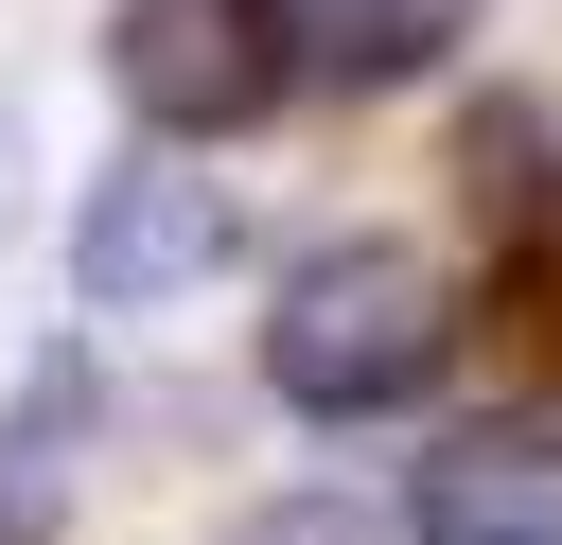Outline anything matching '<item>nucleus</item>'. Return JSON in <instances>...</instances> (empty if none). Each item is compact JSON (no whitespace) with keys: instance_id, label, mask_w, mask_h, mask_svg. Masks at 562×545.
Segmentation results:
<instances>
[{"instance_id":"f257e3e1","label":"nucleus","mask_w":562,"mask_h":545,"mask_svg":"<svg viewBox=\"0 0 562 545\" xmlns=\"http://www.w3.org/2000/svg\"><path fill=\"white\" fill-rule=\"evenodd\" d=\"M439 352H457V281L422 246H316L263 316V387L299 422H386L439 387Z\"/></svg>"},{"instance_id":"f03ea898","label":"nucleus","mask_w":562,"mask_h":545,"mask_svg":"<svg viewBox=\"0 0 562 545\" xmlns=\"http://www.w3.org/2000/svg\"><path fill=\"white\" fill-rule=\"evenodd\" d=\"M105 70H123V105H140L158 141H246V123L299 88V18H281V0H123Z\"/></svg>"},{"instance_id":"7ed1b4c3","label":"nucleus","mask_w":562,"mask_h":545,"mask_svg":"<svg viewBox=\"0 0 562 545\" xmlns=\"http://www.w3.org/2000/svg\"><path fill=\"white\" fill-rule=\"evenodd\" d=\"M211 264H228V176L140 123V141L88 176V211H70V281H88L105 316H140V299H193Z\"/></svg>"},{"instance_id":"20e7f679","label":"nucleus","mask_w":562,"mask_h":545,"mask_svg":"<svg viewBox=\"0 0 562 545\" xmlns=\"http://www.w3.org/2000/svg\"><path fill=\"white\" fill-rule=\"evenodd\" d=\"M404 545H562V440H544V422H474V440H439Z\"/></svg>"},{"instance_id":"39448f33","label":"nucleus","mask_w":562,"mask_h":545,"mask_svg":"<svg viewBox=\"0 0 562 545\" xmlns=\"http://www.w3.org/2000/svg\"><path fill=\"white\" fill-rule=\"evenodd\" d=\"M88 422H105L88 352H35V369H18V404H0V545H35V527L70 510V475H88Z\"/></svg>"},{"instance_id":"423d86ee","label":"nucleus","mask_w":562,"mask_h":545,"mask_svg":"<svg viewBox=\"0 0 562 545\" xmlns=\"http://www.w3.org/2000/svg\"><path fill=\"white\" fill-rule=\"evenodd\" d=\"M281 18H299V70L316 88H404L474 0H281Z\"/></svg>"},{"instance_id":"0eeeda50","label":"nucleus","mask_w":562,"mask_h":545,"mask_svg":"<svg viewBox=\"0 0 562 545\" xmlns=\"http://www.w3.org/2000/svg\"><path fill=\"white\" fill-rule=\"evenodd\" d=\"M457 193L492 211V246H509V229H562V123H544L527 88L474 105V123H457Z\"/></svg>"},{"instance_id":"6e6552de","label":"nucleus","mask_w":562,"mask_h":545,"mask_svg":"<svg viewBox=\"0 0 562 545\" xmlns=\"http://www.w3.org/2000/svg\"><path fill=\"white\" fill-rule=\"evenodd\" d=\"M228 545H386L351 492H281V510H228Z\"/></svg>"},{"instance_id":"1a4fd4ad","label":"nucleus","mask_w":562,"mask_h":545,"mask_svg":"<svg viewBox=\"0 0 562 545\" xmlns=\"http://www.w3.org/2000/svg\"><path fill=\"white\" fill-rule=\"evenodd\" d=\"M509 316H527V352L562 369V229H509Z\"/></svg>"}]
</instances>
